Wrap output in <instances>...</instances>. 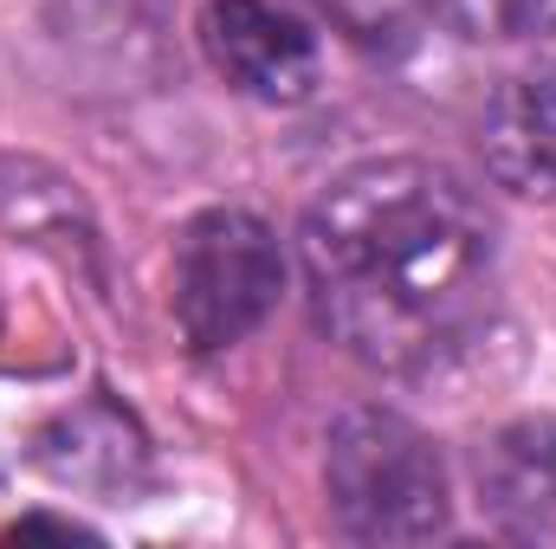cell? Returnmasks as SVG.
I'll return each mask as SVG.
<instances>
[{"instance_id":"3","label":"cell","mask_w":556,"mask_h":549,"mask_svg":"<svg viewBox=\"0 0 556 549\" xmlns=\"http://www.w3.org/2000/svg\"><path fill=\"white\" fill-rule=\"evenodd\" d=\"M285 297V246L247 207H207L175 240V330L194 356L247 343Z\"/></svg>"},{"instance_id":"5","label":"cell","mask_w":556,"mask_h":549,"mask_svg":"<svg viewBox=\"0 0 556 549\" xmlns=\"http://www.w3.org/2000/svg\"><path fill=\"white\" fill-rule=\"evenodd\" d=\"M479 505L518 544H556V433L525 420L479 446Z\"/></svg>"},{"instance_id":"4","label":"cell","mask_w":556,"mask_h":549,"mask_svg":"<svg viewBox=\"0 0 556 549\" xmlns=\"http://www.w3.org/2000/svg\"><path fill=\"white\" fill-rule=\"evenodd\" d=\"M194 33L207 65L253 104H304L324 78L317 33L278 0H207Z\"/></svg>"},{"instance_id":"1","label":"cell","mask_w":556,"mask_h":549,"mask_svg":"<svg viewBox=\"0 0 556 549\" xmlns=\"http://www.w3.org/2000/svg\"><path fill=\"white\" fill-rule=\"evenodd\" d=\"M298 259L330 343L382 375L459 362L498 310V220L420 155L343 168L311 201Z\"/></svg>"},{"instance_id":"8","label":"cell","mask_w":556,"mask_h":549,"mask_svg":"<svg viewBox=\"0 0 556 549\" xmlns=\"http://www.w3.org/2000/svg\"><path fill=\"white\" fill-rule=\"evenodd\" d=\"M433 13L472 46H525L556 33V0H433Z\"/></svg>"},{"instance_id":"2","label":"cell","mask_w":556,"mask_h":549,"mask_svg":"<svg viewBox=\"0 0 556 549\" xmlns=\"http://www.w3.org/2000/svg\"><path fill=\"white\" fill-rule=\"evenodd\" d=\"M324 498L356 544H427L453 518V478L440 446L395 408L337 413L324 439Z\"/></svg>"},{"instance_id":"6","label":"cell","mask_w":556,"mask_h":549,"mask_svg":"<svg viewBox=\"0 0 556 549\" xmlns=\"http://www.w3.org/2000/svg\"><path fill=\"white\" fill-rule=\"evenodd\" d=\"M479 149L498 188L556 201V72H525L505 78L485 104Z\"/></svg>"},{"instance_id":"7","label":"cell","mask_w":556,"mask_h":549,"mask_svg":"<svg viewBox=\"0 0 556 549\" xmlns=\"http://www.w3.org/2000/svg\"><path fill=\"white\" fill-rule=\"evenodd\" d=\"M33 459L59 485H78V491H130L149 472V446H142L137 420L111 401H85V408L59 413L33 439Z\"/></svg>"},{"instance_id":"9","label":"cell","mask_w":556,"mask_h":549,"mask_svg":"<svg viewBox=\"0 0 556 549\" xmlns=\"http://www.w3.org/2000/svg\"><path fill=\"white\" fill-rule=\"evenodd\" d=\"M7 537H13V544H20V537H65V544H72V537H98V531H85V524H72V518H20Z\"/></svg>"}]
</instances>
